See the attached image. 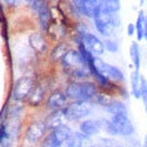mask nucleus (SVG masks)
Listing matches in <instances>:
<instances>
[{
    "label": "nucleus",
    "mask_w": 147,
    "mask_h": 147,
    "mask_svg": "<svg viewBox=\"0 0 147 147\" xmlns=\"http://www.w3.org/2000/svg\"><path fill=\"white\" fill-rule=\"evenodd\" d=\"M78 44H82L84 48L93 55H102L106 51L105 43L97 35L88 32H81L79 33V40Z\"/></svg>",
    "instance_id": "obj_7"
},
{
    "label": "nucleus",
    "mask_w": 147,
    "mask_h": 147,
    "mask_svg": "<svg viewBox=\"0 0 147 147\" xmlns=\"http://www.w3.org/2000/svg\"><path fill=\"white\" fill-rule=\"evenodd\" d=\"M141 99L145 105V109L147 113V81L145 77L141 76Z\"/></svg>",
    "instance_id": "obj_25"
},
{
    "label": "nucleus",
    "mask_w": 147,
    "mask_h": 147,
    "mask_svg": "<svg viewBox=\"0 0 147 147\" xmlns=\"http://www.w3.org/2000/svg\"><path fill=\"white\" fill-rule=\"evenodd\" d=\"M28 3H32V0H28Z\"/></svg>",
    "instance_id": "obj_31"
},
{
    "label": "nucleus",
    "mask_w": 147,
    "mask_h": 147,
    "mask_svg": "<svg viewBox=\"0 0 147 147\" xmlns=\"http://www.w3.org/2000/svg\"><path fill=\"white\" fill-rule=\"evenodd\" d=\"M102 8L106 9L107 11L118 13L121 4H119V0H102Z\"/></svg>",
    "instance_id": "obj_24"
},
{
    "label": "nucleus",
    "mask_w": 147,
    "mask_h": 147,
    "mask_svg": "<svg viewBox=\"0 0 147 147\" xmlns=\"http://www.w3.org/2000/svg\"><path fill=\"white\" fill-rule=\"evenodd\" d=\"M34 86L35 83L32 77L25 76L16 79V82L14 83V87H13V99L16 102L26 101L30 92L34 88Z\"/></svg>",
    "instance_id": "obj_9"
},
{
    "label": "nucleus",
    "mask_w": 147,
    "mask_h": 147,
    "mask_svg": "<svg viewBox=\"0 0 147 147\" xmlns=\"http://www.w3.org/2000/svg\"><path fill=\"white\" fill-rule=\"evenodd\" d=\"M43 99H44V89H43L42 86L35 84L26 101L30 106H38L43 102Z\"/></svg>",
    "instance_id": "obj_18"
},
{
    "label": "nucleus",
    "mask_w": 147,
    "mask_h": 147,
    "mask_svg": "<svg viewBox=\"0 0 147 147\" xmlns=\"http://www.w3.org/2000/svg\"><path fill=\"white\" fill-rule=\"evenodd\" d=\"M62 64L67 73L74 79H86L89 76L86 61L79 51H68L63 57Z\"/></svg>",
    "instance_id": "obj_1"
},
{
    "label": "nucleus",
    "mask_w": 147,
    "mask_h": 147,
    "mask_svg": "<svg viewBox=\"0 0 147 147\" xmlns=\"http://www.w3.org/2000/svg\"><path fill=\"white\" fill-rule=\"evenodd\" d=\"M103 128L112 136H131L135 132L132 121L128 115H117L112 116L111 119L103 121Z\"/></svg>",
    "instance_id": "obj_4"
},
{
    "label": "nucleus",
    "mask_w": 147,
    "mask_h": 147,
    "mask_svg": "<svg viewBox=\"0 0 147 147\" xmlns=\"http://www.w3.org/2000/svg\"><path fill=\"white\" fill-rule=\"evenodd\" d=\"M131 92L135 98H141V76H140V71H133L131 74Z\"/></svg>",
    "instance_id": "obj_19"
},
{
    "label": "nucleus",
    "mask_w": 147,
    "mask_h": 147,
    "mask_svg": "<svg viewBox=\"0 0 147 147\" xmlns=\"http://www.w3.org/2000/svg\"><path fill=\"white\" fill-rule=\"evenodd\" d=\"M65 119L64 115H63V111H57V112H52L51 117L48 118V121H47V125L51 129L55 128V127L61 126V125H64L63 121Z\"/></svg>",
    "instance_id": "obj_21"
},
{
    "label": "nucleus",
    "mask_w": 147,
    "mask_h": 147,
    "mask_svg": "<svg viewBox=\"0 0 147 147\" xmlns=\"http://www.w3.org/2000/svg\"><path fill=\"white\" fill-rule=\"evenodd\" d=\"M143 147H147V133L145 136V140H143Z\"/></svg>",
    "instance_id": "obj_30"
},
{
    "label": "nucleus",
    "mask_w": 147,
    "mask_h": 147,
    "mask_svg": "<svg viewBox=\"0 0 147 147\" xmlns=\"http://www.w3.org/2000/svg\"><path fill=\"white\" fill-rule=\"evenodd\" d=\"M72 135V129L67 125H61L51 129L42 142V147H63L69 136Z\"/></svg>",
    "instance_id": "obj_5"
},
{
    "label": "nucleus",
    "mask_w": 147,
    "mask_h": 147,
    "mask_svg": "<svg viewBox=\"0 0 147 147\" xmlns=\"http://www.w3.org/2000/svg\"><path fill=\"white\" fill-rule=\"evenodd\" d=\"M145 20H146V15L143 10H141L137 15V20L135 24L136 28V36H137V40H142L143 39V30H145Z\"/></svg>",
    "instance_id": "obj_22"
},
{
    "label": "nucleus",
    "mask_w": 147,
    "mask_h": 147,
    "mask_svg": "<svg viewBox=\"0 0 147 147\" xmlns=\"http://www.w3.org/2000/svg\"><path fill=\"white\" fill-rule=\"evenodd\" d=\"M93 20H94L97 32L103 36H107V38H109L113 34V32L116 30V28L119 25V18L117 13L107 11L103 8H101L94 14Z\"/></svg>",
    "instance_id": "obj_3"
},
{
    "label": "nucleus",
    "mask_w": 147,
    "mask_h": 147,
    "mask_svg": "<svg viewBox=\"0 0 147 147\" xmlns=\"http://www.w3.org/2000/svg\"><path fill=\"white\" fill-rule=\"evenodd\" d=\"M129 57H131V61L135 67V71H140V67H141V51H140V47L136 42H132L131 47H129Z\"/></svg>",
    "instance_id": "obj_20"
},
{
    "label": "nucleus",
    "mask_w": 147,
    "mask_h": 147,
    "mask_svg": "<svg viewBox=\"0 0 147 147\" xmlns=\"http://www.w3.org/2000/svg\"><path fill=\"white\" fill-rule=\"evenodd\" d=\"M94 64L98 73L105 77L107 81L115 83V84L125 82V74H123L119 68H117V67L112 64H108V63L103 62L102 59H98V58H96Z\"/></svg>",
    "instance_id": "obj_8"
},
{
    "label": "nucleus",
    "mask_w": 147,
    "mask_h": 147,
    "mask_svg": "<svg viewBox=\"0 0 147 147\" xmlns=\"http://www.w3.org/2000/svg\"><path fill=\"white\" fill-rule=\"evenodd\" d=\"M68 51H71V49H68V47L64 43H59L52 51V59L53 61H62L63 57L68 53Z\"/></svg>",
    "instance_id": "obj_23"
},
{
    "label": "nucleus",
    "mask_w": 147,
    "mask_h": 147,
    "mask_svg": "<svg viewBox=\"0 0 147 147\" xmlns=\"http://www.w3.org/2000/svg\"><path fill=\"white\" fill-rule=\"evenodd\" d=\"M47 32H48V34L51 35V38L53 40H61L65 34V29H64V25H63V22L52 15V22H51V24H49V28Z\"/></svg>",
    "instance_id": "obj_15"
},
{
    "label": "nucleus",
    "mask_w": 147,
    "mask_h": 147,
    "mask_svg": "<svg viewBox=\"0 0 147 147\" xmlns=\"http://www.w3.org/2000/svg\"><path fill=\"white\" fill-rule=\"evenodd\" d=\"M29 44L34 51L39 52V53H44L47 51V43L45 39L43 38V35L40 33H33L29 36Z\"/></svg>",
    "instance_id": "obj_17"
},
{
    "label": "nucleus",
    "mask_w": 147,
    "mask_h": 147,
    "mask_svg": "<svg viewBox=\"0 0 147 147\" xmlns=\"http://www.w3.org/2000/svg\"><path fill=\"white\" fill-rule=\"evenodd\" d=\"M105 109L109 113L111 116H117V115H128L127 107L123 102L117 101V99H111L107 105L105 106Z\"/></svg>",
    "instance_id": "obj_16"
},
{
    "label": "nucleus",
    "mask_w": 147,
    "mask_h": 147,
    "mask_svg": "<svg viewBox=\"0 0 147 147\" xmlns=\"http://www.w3.org/2000/svg\"><path fill=\"white\" fill-rule=\"evenodd\" d=\"M65 96L68 99L74 101L93 102L98 93V88L94 83L83 81V82H72L65 87Z\"/></svg>",
    "instance_id": "obj_2"
},
{
    "label": "nucleus",
    "mask_w": 147,
    "mask_h": 147,
    "mask_svg": "<svg viewBox=\"0 0 147 147\" xmlns=\"http://www.w3.org/2000/svg\"><path fill=\"white\" fill-rule=\"evenodd\" d=\"M5 1H6V4H9V5H13V6H14V5L18 4V3L20 1V0H5Z\"/></svg>",
    "instance_id": "obj_28"
},
{
    "label": "nucleus",
    "mask_w": 147,
    "mask_h": 147,
    "mask_svg": "<svg viewBox=\"0 0 147 147\" xmlns=\"http://www.w3.org/2000/svg\"><path fill=\"white\" fill-rule=\"evenodd\" d=\"M15 137V129L10 119L0 118V147H11Z\"/></svg>",
    "instance_id": "obj_11"
},
{
    "label": "nucleus",
    "mask_w": 147,
    "mask_h": 147,
    "mask_svg": "<svg viewBox=\"0 0 147 147\" xmlns=\"http://www.w3.org/2000/svg\"><path fill=\"white\" fill-rule=\"evenodd\" d=\"M92 113V102L74 101L63 109L67 121H79Z\"/></svg>",
    "instance_id": "obj_6"
},
{
    "label": "nucleus",
    "mask_w": 147,
    "mask_h": 147,
    "mask_svg": "<svg viewBox=\"0 0 147 147\" xmlns=\"http://www.w3.org/2000/svg\"><path fill=\"white\" fill-rule=\"evenodd\" d=\"M143 39H147V16L145 20V30H143Z\"/></svg>",
    "instance_id": "obj_29"
},
{
    "label": "nucleus",
    "mask_w": 147,
    "mask_h": 147,
    "mask_svg": "<svg viewBox=\"0 0 147 147\" xmlns=\"http://www.w3.org/2000/svg\"><path fill=\"white\" fill-rule=\"evenodd\" d=\"M136 33V28H135V24H131L129 23L128 26H127V34H128V36H132L133 34Z\"/></svg>",
    "instance_id": "obj_27"
},
{
    "label": "nucleus",
    "mask_w": 147,
    "mask_h": 147,
    "mask_svg": "<svg viewBox=\"0 0 147 147\" xmlns=\"http://www.w3.org/2000/svg\"><path fill=\"white\" fill-rule=\"evenodd\" d=\"M47 129H48V125H47V121H44V119H36V121L32 122L25 132L26 141L30 143L38 142L45 135Z\"/></svg>",
    "instance_id": "obj_10"
},
{
    "label": "nucleus",
    "mask_w": 147,
    "mask_h": 147,
    "mask_svg": "<svg viewBox=\"0 0 147 147\" xmlns=\"http://www.w3.org/2000/svg\"><path fill=\"white\" fill-rule=\"evenodd\" d=\"M67 147H91V137L83 135L82 132H72L65 142Z\"/></svg>",
    "instance_id": "obj_14"
},
{
    "label": "nucleus",
    "mask_w": 147,
    "mask_h": 147,
    "mask_svg": "<svg viewBox=\"0 0 147 147\" xmlns=\"http://www.w3.org/2000/svg\"><path fill=\"white\" fill-rule=\"evenodd\" d=\"M67 101H68V98H67L65 93H63L61 91H54L47 99V108L52 112L63 111L68 106Z\"/></svg>",
    "instance_id": "obj_12"
},
{
    "label": "nucleus",
    "mask_w": 147,
    "mask_h": 147,
    "mask_svg": "<svg viewBox=\"0 0 147 147\" xmlns=\"http://www.w3.org/2000/svg\"><path fill=\"white\" fill-rule=\"evenodd\" d=\"M102 128H103V121H101V119H84L79 125V132H82L83 135L88 137L97 135Z\"/></svg>",
    "instance_id": "obj_13"
},
{
    "label": "nucleus",
    "mask_w": 147,
    "mask_h": 147,
    "mask_svg": "<svg viewBox=\"0 0 147 147\" xmlns=\"http://www.w3.org/2000/svg\"><path fill=\"white\" fill-rule=\"evenodd\" d=\"M103 43H105L106 49H108L109 52L116 53L117 51H118V44H117V42L113 40V39H107V40L103 42Z\"/></svg>",
    "instance_id": "obj_26"
}]
</instances>
